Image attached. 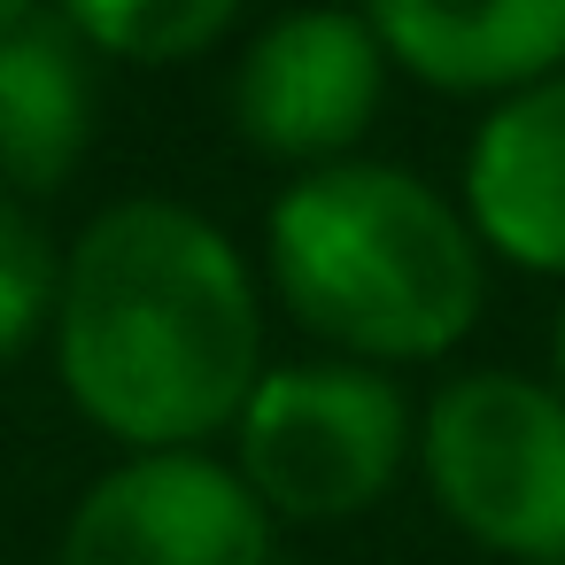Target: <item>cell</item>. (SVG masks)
Masks as SVG:
<instances>
[{
	"label": "cell",
	"instance_id": "6da1fadb",
	"mask_svg": "<svg viewBox=\"0 0 565 565\" xmlns=\"http://www.w3.org/2000/svg\"><path fill=\"white\" fill-rule=\"evenodd\" d=\"M47 341L71 411L125 457L210 449L271 372L248 256L217 217L163 194L109 202L63 248Z\"/></svg>",
	"mask_w": 565,
	"mask_h": 565
},
{
	"label": "cell",
	"instance_id": "7a4b0ae2",
	"mask_svg": "<svg viewBox=\"0 0 565 565\" xmlns=\"http://www.w3.org/2000/svg\"><path fill=\"white\" fill-rule=\"evenodd\" d=\"M264 271L287 318L349 364H434L488 310V248L465 210L403 163L295 171L264 217Z\"/></svg>",
	"mask_w": 565,
	"mask_h": 565
},
{
	"label": "cell",
	"instance_id": "3957f363",
	"mask_svg": "<svg viewBox=\"0 0 565 565\" xmlns=\"http://www.w3.org/2000/svg\"><path fill=\"white\" fill-rule=\"evenodd\" d=\"M418 457V418L380 364L302 356L271 364L233 426V472L271 519L333 526L372 511Z\"/></svg>",
	"mask_w": 565,
	"mask_h": 565
},
{
	"label": "cell",
	"instance_id": "277c9868",
	"mask_svg": "<svg viewBox=\"0 0 565 565\" xmlns=\"http://www.w3.org/2000/svg\"><path fill=\"white\" fill-rule=\"evenodd\" d=\"M418 480L488 557H565V395L526 372H457L418 411Z\"/></svg>",
	"mask_w": 565,
	"mask_h": 565
},
{
	"label": "cell",
	"instance_id": "5b68a950",
	"mask_svg": "<svg viewBox=\"0 0 565 565\" xmlns=\"http://www.w3.org/2000/svg\"><path fill=\"white\" fill-rule=\"evenodd\" d=\"M387 47L372 32L364 9L341 0H310L287 9L279 24H264L241 47L233 71V132L295 171H326L349 163L356 140L372 132L380 102H387Z\"/></svg>",
	"mask_w": 565,
	"mask_h": 565
},
{
	"label": "cell",
	"instance_id": "8992f818",
	"mask_svg": "<svg viewBox=\"0 0 565 565\" xmlns=\"http://www.w3.org/2000/svg\"><path fill=\"white\" fill-rule=\"evenodd\" d=\"M279 519L210 449H148L109 465L63 519L55 565H271Z\"/></svg>",
	"mask_w": 565,
	"mask_h": 565
},
{
	"label": "cell",
	"instance_id": "52a82bcc",
	"mask_svg": "<svg viewBox=\"0 0 565 565\" xmlns=\"http://www.w3.org/2000/svg\"><path fill=\"white\" fill-rule=\"evenodd\" d=\"M457 210L488 256L565 279V71L503 94L480 117Z\"/></svg>",
	"mask_w": 565,
	"mask_h": 565
},
{
	"label": "cell",
	"instance_id": "ba28073f",
	"mask_svg": "<svg viewBox=\"0 0 565 565\" xmlns=\"http://www.w3.org/2000/svg\"><path fill=\"white\" fill-rule=\"evenodd\" d=\"M395 71L434 94L503 102L565 71V0H364Z\"/></svg>",
	"mask_w": 565,
	"mask_h": 565
},
{
	"label": "cell",
	"instance_id": "9c48e42d",
	"mask_svg": "<svg viewBox=\"0 0 565 565\" xmlns=\"http://www.w3.org/2000/svg\"><path fill=\"white\" fill-rule=\"evenodd\" d=\"M94 148V71L63 17L0 32V194H55Z\"/></svg>",
	"mask_w": 565,
	"mask_h": 565
},
{
	"label": "cell",
	"instance_id": "30bf717a",
	"mask_svg": "<svg viewBox=\"0 0 565 565\" xmlns=\"http://www.w3.org/2000/svg\"><path fill=\"white\" fill-rule=\"evenodd\" d=\"M248 0H63V24L86 40V55L132 63V71H163V63H194L210 55Z\"/></svg>",
	"mask_w": 565,
	"mask_h": 565
},
{
	"label": "cell",
	"instance_id": "8fae6325",
	"mask_svg": "<svg viewBox=\"0 0 565 565\" xmlns=\"http://www.w3.org/2000/svg\"><path fill=\"white\" fill-rule=\"evenodd\" d=\"M63 302V248L32 217V202L0 194V372L55 333Z\"/></svg>",
	"mask_w": 565,
	"mask_h": 565
},
{
	"label": "cell",
	"instance_id": "7c38bea8",
	"mask_svg": "<svg viewBox=\"0 0 565 565\" xmlns=\"http://www.w3.org/2000/svg\"><path fill=\"white\" fill-rule=\"evenodd\" d=\"M550 387L565 395V302H557V326H550Z\"/></svg>",
	"mask_w": 565,
	"mask_h": 565
},
{
	"label": "cell",
	"instance_id": "4fadbf2b",
	"mask_svg": "<svg viewBox=\"0 0 565 565\" xmlns=\"http://www.w3.org/2000/svg\"><path fill=\"white\" fill-rule=\"evenodd\" d=\"M32 17H47V0H0V32H17V24H32Z\"/></svg>",
	"mask_w": 565,
	"mask_h": 565
},
{
	"label": "cell",
	"instance_id": "5bb4252c",
	"mask_svg": "<svg viewBox=\"0 0 565 565\" xmlns=\"http://www.w3.org/2000/svg\"><path fill=\"white\" fill-rule=\"evenodd\" d=\"M557 565H565V557H557Z\"/></svg>",
	"mask_w": 565,
	"mask_h": 565
}]
</instances>
